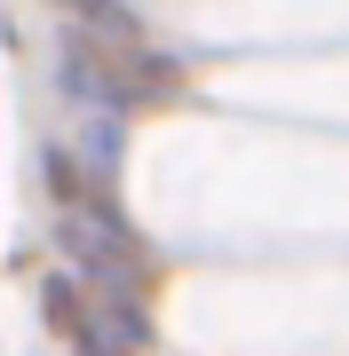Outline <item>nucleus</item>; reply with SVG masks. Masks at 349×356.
Here are the masks:
<instances>
[{"instance_id":"1","label":"nucleus","mask_w":349,"mask_h":356,"mask_svg":"<svg viewBox=\"0 0 349 356\" xmlns=\"http://www.w3.org/2000/svg\"><path fill=\"white\" fill-rule=\"evenodd\" d=\"M64 245H72V261L88 269V285L104 293V301L135 309L143 277H151V254H143V245H135V229H127V222L111 214V198L64 206Z\"/></svg>"}]
</instances>
